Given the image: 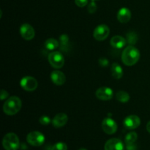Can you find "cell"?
Masks as SVG:
<instances>
[{
  "instance_id": "obj_1",
  "label": "cell",
  "mask_w": 150,
  "mask_h": 150,
  "mask_svg": "<svg viewBox=\"0 0 150 150\" xmlns=\"http://www.w3.org/2000/svg\"><path fill=\"white\" fill-rule=\"evenodd\" d=\"M140 59L139 49L133 45L126 47L122 54V61L125 65L133 66L138 62Z\"/></svg>"
},
{
  "instance_id": "obj_2",
  "label": "cell",
  "mask_w": 150,
  "mask_h": 150,
  "mask_svg": "<svg viewBox=\"0 0 150 150\" xmlns=\"http://www.w3.org/2000/svg\"><path fill=\"white\" fill-rule=\"evenodd\" d=\"M22 102L18 97L13 96L7 98L3 105V111L7 115L13 116L21 110Z\"/></svg>"
},
{
  "instance_id": "obj_3",
  "label": "cell",
  "mask_w": 150,
  "mask_h": 150,
  "mask_svg": "<svg viewBox=\"0 0 150 150\" xmlns=\"http://www.w3.org/2000/svg\"><path fill=\"white\" fill-rule=\"evenodd\" d=\"M2 146L5 150H17L20 142L17 135L14 133H7L2 139Z\"/></svg>"
},
{
  "instance_id": "obj_4",
  "label": "cell",
  "mask_w": 150,
  "mask_h": 150,
  "mask_svg": "<svg viewBox=\"0 0 150 150\" xmlns=\"http://www.w3.org/2000/svg\"><path fill=\"white\" fill-rule=\"evenodd\" d=\"M50 64L55 69H59L64 66V58L59 51H53L50 53L48 57Z\"/></svg>"
},
{
  "instance_id": "obj_5",
  "label": "cell",
  "mask_w": 150,
  "mask_h": 150,
  "mask_svg": "<svg viewBox=\"0 0 150 150\" xmlns=\"http://www.w3.org/2000/svg\"><path fill=\"white\" fill-rule=\"evenodd\" d=\"M27 142L33 146H40L45 142V136L39 131H32L27 135Z\"/></svg>"
},
{
  "instance_id": "obj_6",
  "label": "cell",
  "mask_w": 150,
  "mask_h": 150,
  "mask_svg": "<svg viewBox=\"0 0 150 150\" xmlns=\"http://www.w3.org/2000/svg\"><path fill=\"white\" fill-rule=\"evenodd\" d=\"M109 34V27L105 24H100L97 26L94 30L93 37L96 40L103 41L108 38Z\"/></svg>"
},
{
  "instance_id": "obj_7",
  "label": "cell",
  "mask_w": 150,
  "mask_h": 150,
  "mask_svg": "<svg viewBox=\"0 0 150 150\" xmlns=\"http://www.w3.org/2000/svg\"><path fill=\"white\" fill-rule=\"evenodd\" d=\"M20 85L22 89L24 90L32 92L38 88V83L35 78L32 76H25L21 80Z\"/></svg>"
},
{
  "instance_id": "obj_8",
  "label": "cell",
  "mask_w": 150,
  "mask_h": 150,
  "mask_svg": "<svg viewBox=\"0 0 150 150\" xmlns=\"http://www.w3.org/2000/svg\"><path fill=\"white\" fill-rule=\"evenodd\" d=\"M102 128L107 134H114L117 130V124L113 119L108 117V118L104 119L103 121Z\"/></svg>"
},
{
  "instance_id": "obj_9",
  "label": "cell",
  "mask_w": 150,
  "mask_h": 150,
  "mask_svg": "<svg viewBox=\"0 0 150 150\" xmlns=\"http://www.w3.org/2000/svg\"><path fill=\"white\" fill-rule=\"evenodd\" d=\"M20 34L26 40H32L35 36V31L30 24L23 23L20 28Z\"/></svg>"
},
{
  "instance_id": "obj_10",
  "label": "cell",
  "mask_w": 150,
  "mask_h": 150,
  "mask_svg": "<svg viewBox=\"0 0 150 150\" xmlns=\"http://www.w3.org/2000/svg\"><path fill=\"white\" fill-rule=\"evenodd\" d=\"M123 124L127 129L134 130L139 127L141 125V120L138 116L130 115L125 119Z\"/></svg>"
},
{
  "instance_id": "obj_11",
  "label": "cell",
  "mask_w": 150,
  "mask_h": 150,
  "mask_svg": "<svg viewBox=\"0 0 150 150\" xmlns=\"http://www.w3.org/2000/svg\"><path fill=\"white\" fill-rule=\"evenodd\" d=\"M96 97L101 100H109L113 98V90L107 86H102L99 88L95 92Z\"/></svg>"
},
{
  "instance_id": "obj_12",
  "label": "cell",
  "mask_w": 150,
  "mask_h": 150,
  "mask_svg": "<svg viewBox=\"0 0 150 150\" xmlns=\"http://www.w3.org/2000/svg\"><path fill=\"white\" fill-rule=\"evenodd\" d=\"M124 144L120 139H111L107 141L104 146V150H124Z\"/></svg>"
},
{
  "instance_id": "obj_13",
  "label": "cell",
  "mask_w": 150,
  "mask_h": 150,
  "mask_svg": "<svg viewBox=\"0 0 150 150\" xmlns=\"http://www.w3.org/2000/svg\"><path fill=\"white\" fill-rule=\"evenodd\" d=\"M51 79L54 84L62 86L66 81L65 75L60 70H54L51 73Z\"/></svg>"
},
{
  "instance_id": "obj_14",
  "label": "cell",
  "mask_w": 150,
  "mask_h": 150,
  "mask_svg": "<svg viewBox=\"0 0 150 150\" xmlns=\"http://www.w3.org/2000/svg\"><path fill=\"white\" fill-rule=\"evenodd\" d=\"M67 121H68V117L67 114H64V113H59L54 117L52 120V124L54 127L59 128V127H62L63 126L65 125Z\"/></svg>"
},
{
  "instance_id": "obj_15",
  "label": "cell",
  "mask_w": 150,
  "mask_h": 150,
  "mask_svg": "<svg viewBox=\"0 0 150 150\" xmlns=\"http://www.w3.org/2000/svg\"><path fill=\"white\" fill-rule=\"evenodd\" d=\"M131 18V12L127 7H122L117 13V19L120 23H127Z\"/></svg>"
},
{
  "instance_id": "obj_16",
  "label": "cell",
  "mask_w": 150,
  "mask_h": 150,
  "mask_svg": "<svg viewBox=\"0 0 150 150\" xmlns=\"http://www.w3.org/2000/svg\"><path fill=\"white\" fill-rule=\"evenodd\" d=\"M126 40L123 37L120 35H116L114 36L110 40V44L112 47L117 48V49H121L126 45Z\"/></svg>"
},
{
  "instance_id": "obj_17",
  "label": "cell",
  "mask_w": 150,
  "mask_h": 150,
  "mask_svg": "<svg viewBox=\"0 0 150 150\" xmlns=\"http://www.w3.org/2000/svg\"><path fill=\"white\" fill-rule=\"evenodd\" d=\"M111 74L115 79H120L123 76V70L118 63H113L111 65Z\"/></svg>"
},
{
  "instance_id": "obj_18",
  "label": "cell",
  "mask_w": 150,
  "mask_h": 150,
  "mask_svg": "<svg viewBox=\"0 0 150 150\" xmlns=\"http://www.w3.org/2000/svg\"><path fill=\"white\" fill-rule=\"evenodd\" d=\"M59 45V42L54 38H49V39L46 40L45 42V47L46 49L49 50V51H53L57 48Z\"/></svg>"
},
{
  "instance_id": "obj_19",
  "label": "cell",
  "mask_w": 150,
  "mask_h": 150,
  "mask_svg": "<svg viewBox=\"0 0 150 150\" xmlns=\"http://www.w3.org/2000/svg\"><path fill=\"white\" fill-rule=\"evenodd\" d=\"M116 98L117 100L121 103H127L130 100V95L125 91H120L116 95Z\"/></svg>"
},
{
  "instance_id": "obj_20",
  "label": "cell",
  "mask_w": 150,
  "mask_h": 150,
  "mask_svg": "<svg viewBox=\"0 0 150 150\" xmlns=\"http://www.w3.org/2000/svg\"><path fill=\"white\" fill-rule=\"evenodd\" d=\"M137 133L136 132H131V133H127V136H125V142L126 144H135V142L137 141Z\"/></svg>"
},
{
  "instance_id": "obj_21",
  "label": "cell",
  "mask_w": 150,
  "mask_h": 150,
  "mask_svg": "<svg viewBox=\"0 0 150 150\" xmlns=\"http://www.w3.org/2000/svg\"><path fill=\"white\" fill-rule=\"evenodd\" d=\"M127 40L128 43L130 45H133L137 42L138 41V35L135 32H131L127 34Z\"/></svg>"
},
{
  "instance_id": "obj_22",
  "label": "cell",
  "mask_w": 150,
  "mask_h": 150,
  "mask_svg": "<svg viewBox=\"0 0 150 150\" xmlns=\"http://www.w3.org/2000/svg\"><path fill=\"white\" fill-rule=\"evenodd\" d=\"M60 42H61L62 49L66 50L67 47L68 46L69 38L67 35H62L60 37Z\"/></svg>"
},
{
  "instance_id": "obj_23",
  "label": "cell",
  "mask_w": 150,
  "mask_h": 150,
  "mask_svg": "<svg viewBox=\"0 0 150 150\" xmlns=\"http://www.w3.org/2000/svg\"><path fill=\"white\" fill-rule=\"evenodd\" d=\"M51 150H67V146L65 143L58 142L52 146Z\"/></svg>"
},
{
  "instance_id": "obj_24",
  "label": "cell",
  "mask_w": 150,
  "mask_h": 150,
  "mask_svg": "<svg viewBox=\"0 0 150 150\" xmlns=\"http://www.w3.org/2000/svg\"><path fill=\"white\" fill-rule=\"evenodd\" d=\"M39 122L40 124L42 125H49L50 123H51V120L48 116L43 115L39 119Z\"/></svg>"
},
{
  "instance_id": "obj_25",
  "label": "cell",
  "mask_w": 150,
  "mask_h": 150,
  "mask_svg": "<svg viewBox=\"0 0 150 150\" xmlns=\"http://www.w3.org/2000/svg\"><path fill=\"white\" fill-rule=\"evenodd\" d=\"M97 8H98V7H97L96 3H95L94 1H91V2L89 4V5H88L87 10L89 13L92 14V13H95V12H96Z\"/></svg>"
},
{
  "instance_id": "obj_26",
  "label": "cell",
  "mask_w": 150,
  "mask_h": 150,
  "mask_svg": "<svg viewBox=\"0 0 150 150\" xmlns=\"http://www.w3.org/2000/svg\"><path fill=\"white\" fill-rule=\"evenodd\" d=\"M75 3L79 7H83L88 4V0H75Z\"/></svg>"
},
{
  "instance_id": "obj_27",
  "label": "cell",
  "mask_w": 150,
  "mask_h": 150,
  "mask_svg": "<svg viewBox=\"0 0 150 150\" xmlns=\"http://www.w3.org/2000/svg\"><path fill=\"white\" fill-rule=\"evenodd\" d=\"M99 64H100L102 67H106L108 64V61L105 58H101L99 59Z\"/></svg>"
},
{
  "instance_id": "obj_28",
  "label": "cell",
  "mask_w": 150,
  "mask_h": 150,
  "mask_svg": "<svg viewBox=\"0 0 150 150\" xmlns=\"http://www.w3.org/2000/svg\"><path fill=\"white\" fill-rule=\"evenodd\" d=\"M8 97H9L8 92H7V91L2 89V90L1 91V100L6 99V98H8Z\"/></svg>"
},
{
  "instance_id": "obj_29",
  "label": "cell",
  "mask_w": 150,
  "mask_h": 150,
  "mask_svg": "<svg viewBox=\"0 0 150 150\" xmlns=\"http://www.w3.org/2000/svg\"><path fill=\"white\" fill-rule=\"evenodd\" d=\"M127 145V150H136V146L134 144H126Z\"/></svg>"
},
{
  "instance_id": "obj_30",
  "label": "cell",
  "mask_w": 150,
  "mask_h": 150,
  "mask_svg": "<svg viewBox=\"0 0 150 150\" xmlns=\"http://www.w3.org/2000/svg\"><path fill=\"white\" fill-rule=\"evenodd\" d=\"M146 130H147V131L150 133V121L147 123V125H146Z\"/></svg>"
},
{
  "instance_id": "obj_31",
  "label": "cell",
  "mask_w": 150,
  "mask_h": 150,
  "mask_svg": "<svg viewBox=\"0 0 150 150\" xmlns=\"http://www.w3.org/2000/svg\"><path fill=\"white\" fill-rule=\"evenodd\" d=\"M79 150H86V149H85V148H81V149H79Z\"/></svg>"
},
{
  "instance_id": "obj_32",
  "label": "cell",
  "mask_w": 150,
  "mask_h": 150,
  "mask_svg": "<svg viewBox=\"0 0 150 150\" xmlns=\"http://www.w3.org/2000/svg\"><path fill=\"white\" fill-rule=\"evenodd\" d=\"M92 1H96V0H92Z\"/></svg>"
}]
</instances>
